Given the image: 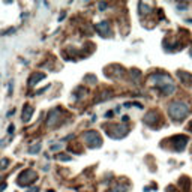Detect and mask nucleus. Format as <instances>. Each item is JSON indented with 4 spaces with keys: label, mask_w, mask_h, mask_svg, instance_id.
<instances>
[{
    "label": "nucleus",
    "mask_w": 192,
    "mask_h": 192,
    "mask_svg": "<svg viewBox=\"0 0 192 192\" xmlns=\"http://www.w3.org/2000/svg\"><path fill=\"white\" fill-rule=\"evenodd\" d=\"M14 113H15V110L12 108L11 111H8V114H6V116H8V117H11V116H14Z\"/></svg>",
    "instance_id": "nucleus-27"
},
{
    "label": "nucleus",
    "mask_w": 192,
    "mask_h": 192,
    "mask_svg": "<svg viewBox=\"0 0 192 192\" xmlns=\"http://www.w3.org/2000/svg\"><path fill=\"white\" fill-rule=\"evenodd\" d=\"M158 120V113L156 111H150L146 114V117H144V123L146 125H155V122Z\"/></svg>",
    "instance_id": "nucleus-12"
},
{
    "label": "nucleus",
    "mask_w": 192,
    "mask_h": 192,
    "mask_svg": "<svg viewBox=\"0 0 192 192\" xmlns=\"http://www.w3.org/2000/svg\"><path fill=\"white\" fill-rule=\"evenodd\" d=\"M98 6H99V9H101V11H104V9L107 8V3H105V2H101Z\"/></svg>",
    "instance_id": "nucleus-25"
},
{
    "label": "nucleus",
    "mask_w": 192,
    "mask_h": 192,
    "mask_svg": "<svg viewBox=\"0 0 192 192\" xmlns=\"http://www.w3.org/2000/svg\"><path fill=\"white\" fill-rule=\"evenodd\" d=\"M15 131V126L14 125H9V128H8V134H12Z\"/></svg>",
    "instance_id": "nucleus-26"
},
{
    "label": "nucleus",
    "mask_w": 192,
    "mask_h": 192,
    "mask_svg": "<svg viewBox=\"0 0 192 192\" xmlns=\"http://www.w3.org/2000/svg\"><path fill=\"white\" fill-rule=\"evenodd\" d=\"M59 149H62V144H56V146H51V150H53V152H56V150H59Z\"/></svg>",
    "instance_id": "nucleus-23"
},
{
    "label": "nucleus",
    "mask_w": 192,
    "mask_h": 192,
    "mask_svg": "<svg viewBox=\"0 0 192 192\" xmlns=\"http://www.w3.org/2000/svg\"><path fill=\"white\" fill-rule=\"evenodd\" d=\"M36 179H38L36 171H33V170H24V171L18 176L17 183H18L20 186L27 188V186H30L32 183H35V180H36Z\"/></svg>",
    "instance_id": "nucleus-2"
},
{
    "label": "nucleus",
    "mask_w": 192,
    "mask_h": 192,
    "mask_svg": "<svg viewBox=\"0 0 192 192\" xmlns=\"http://www.w3.org/2000/svg\"><path fill=\"white\" fill-rule=\"evenodd\" d=\"M110 98H111V93H110V92H105V93L101 95V98L96 99V102H102V101H107V99H110Z\"/></svg>",
    "instance_id": "nucleus-17"
},
{
    "label": "nucleus",
    "mask_w": 192,
    "mask_h": 192,
    "mask_svg": "<svg viewBox=\"0 0 192 192\" xmlns=\"http://www.w3.org/2000/svg\"><path fill=\"white\" fill-rule=\"evenodd\" d=\"M33 107L32 105H26L23 108V114H21V119H23V122L24 123H27V122H30V119H32V116H33Z\"/></svg>",
    "instance_id": "nucleus-9"
},
{
    "label": "nucleus",
    "mask_w": 192,
    "mask_h": 192,
    "mask_svg": "<svg viewBox=\"0 0 192 192\" xmlns=\"http://www.w3.org/2000/svg\"><path fill=\"white\" fill-rule=\"evenodd\" d=\"M57 159H59V161H63V162H69V161H71L72 158H71L69 155H65V153H59V155H57Z\"/></svg>",
    "instance_id": "nucleus-18"
},
{
    "label": "nucleus",
    "mask_w": 192,
    "mask_h": 192,
    "mask_svg": "<svg viewBox=\"0 0 192 192\" xmlns=\"http://www.w3.org/2000/svg\"><path fill=\"white\" fill-rule=\"evenodd\" d=\"M189 54H191V56H192V47H191V50H189Z\"/></svg>",
    "instance_id": "nucleus-35"
},
{
    "label": "nucleus",
    "mask_w": 192,
    "mask_h": 192,
    "mask_svg": "<svg viewBox=\"0 0 192 192\" xmlns=\"http://www.w3.org/2000/svg\"><path fill=\"white\" fill-rule=\"evenodd\" d=\"M8 165H9V159H2V161H0V171L6 170Z\"/></svg>",
    "instance_id": "nucleus-19"
},
{
    "label": "nucleus",
    "mask_w": 192,
    "mask_h": 192,
    "mask_svg": "<svg viewBox=\"0 0 192 192\" xmlns=\"http://www.w3.org/2000/svg\"><path fill=\"white\" fill-rule=\"evenodd\" d=\"M120 110H122V108H120V107H116V110H114V113H120Z\"/></svg>",
    "instance_id": "nucleus-34"
},
{
    "label": "nucleus",
    "mask_w": 192,
    "mask_h": 192,
    "mask_svg": "<svg viewBox=\"0 0 192 192\" xmlns=\"http://www.w3.org/2000/svg\"><path fill=\"white\" fill-rule=\"evenodd\" d=\"M171 83H173L171 77L167 75V74H162V72L153 74V75H150V78H149V84L156 86V87H161V86H164V84H171Z\"/></svg>",
    "instance_id": "nucleus-5"
},
{
    "label": "nucleus",
    "mask_w": 192,
    "mask_h": 192,
    "mask_svg": "<svg viewBox=\"0 0 192 192\" xmlns=\"http://www.w3.org/2000/svg\"><path fill=\"white\" fill-rule=\"evenodd\" d=\"M48 192H54V191H48Z\"/></svg>",
    "instance_id": "nucleus-37"
},
{
    "label": "nucleus",
    "mask_w": 192,
    "mask_h": 192,
    "mask_svg": "<svg viewBox=\"0 0 192 192\" xmlns=\"http://www.w3.org/2000/svg\"><path fill=\"white\" fill-rule=\"evenodd\" d=\"M65 17H66V14L63 12V14H62V15L59 17V21H63V20H65Z\"/></svg>",
    "instance_id": "nucleus-29"
},
{
    "label": "nucleus",
    "mask_w": 192,
    "mask_h": 192,
    "mask_svg": "<svg viewBox=\"0 0 192 192\" xmlns=\"http://www.w3.org/2000/svg\"><path fill=\"white\" fill-rule=\"evenodd\" d=\"M168 114L173 120H183L189 114V107L183 101H173L168 104Z\"/></svg>",
    "instance_id": "nucleus-1"
},
{
    "label": "nucleus",
    "mask_w": 192,
    "mask_h": 192,
    "mask_svg": "<svg viewBox=\"0 0 192 192\" xmlns=\"http://www.w3.org/2000/svg\"><path fill=\"white\" fill-rule=\"evenodd\" d=\"M41 149H42V144L36 143V144H33V146H30V147H29V153H32V155L39 153V152H41Z\"/></svg>",
    "instance_id": "nucleus-15"
},
{
    "label": "nucleus",
    "mask_w": 192,
    "mask_h": 192,
    "mask_svg": "<svg viewBox=\"0 0 192 192\" xmlns=\"http://www.w3.org/2000/svg\"><path fill=\"white\" fill-rule=\"evenodd\" d=\"M83 140L89 144L90 149H99L102 146V140H101L99 134L96 132V131H87L83 135Z\"/></svg>",
    "instance_id": "nucleus-4"
},
{
    "label": "nucleus",
    "mask_w": 192,
    "mask_h": 192,
    "mask_svg": "<svg viewBox=\"0 0 192 192\" xmlns=\"http://www.w3.org/2000/svg\"><path fill=\"white\" fill-rule=\"evenodd\" d=\"M131 75L137 80V78H140L141 77V74H140V71H131Z\"/></svg>",
    "instance_id": "nucleus-21"
},
{
    "label": "nucleus",
    "mask_w": 192,
    "mask_h": 192,
    "mask_svg": "<svg viewBox=\"0 0 192 192\" xmlns=\"http://www.w3.org/2000/svg\"><path fill=\"white\" fill-rule=\"evenodd\" d=\"M45 78V74L44 72H36V74H33L32 77H30V80H29V86H35V84H38L41 80H44Z\"/></svg>",
    "instance_id": "nucleus-13"
},
{
    "label": "nucleus",
    "mask_w": 192,
    "mask_h": 192,
    "mask_svg": "<svg viewBox=\"0 0 192 192\" xmlns=\"http://www.w3.org/2000/svg\"><path fill=\"white\" fill-rule=\"evenodd\" d=\"M189 129H192V122H191V125H189Z\"/></svg>",
    "instance_id": "nucleus-36"
},
{
    "label": "nucleus",
    "mask_w": 192,
    "mask_h": 192,
    "mask_svg": "<svg viewBox=\"0 0 192 192\" xmlns=\"http://www.w3.org/2000/svg\"><path fill=\"white\" fill-rule=\"evenodd\" d=\"M5 189H6V183H2V185H0V192L5 191Z\"/></svg>",
    "instance_id": "nucleus-28"
},
{
    "label": "nucleus",
    "mask_w": 192,
    "mask_h": 192,
    "mask_svg": "<svg viewBox=\"0 0 192 192\" xmlns=\"http://www.w3.org/2000/svg\"><path fill=\"white\" fill-rule=\"evenodd\" d=\"M128 126L125 125H111L107 128V135L110 138H114V140H120L128 135Z\"/></svg>",
    "instance_id": "nucleus-3"
},
{
    "label": "nucleus",
    "mask_w": 192,
    "mask_h": 192,
    "mask_svg": "<svg viewBox=\"0 0 192 192\" xmlns=\"http://www.w3.org/2000/svg\"><path fill=\"white\" fill-rule=\"evenodd\" d=\"M14 32H15V29L11 27V29H8L6 32H3V36H8V35H11V33H14Z\"/></svg>",
    "instance_id": "nucleus-22"
},
{
    "label": "nucleus",
    "mask_w": 192,
    "mask_h": 192,
    "mask_svg": "<svg viewBox=\"0 0 192 192\" xmlns=\"http://www.w3.org/2000/svg\"><path fill=\"white\" fill-rule=\"evenodd\" d=\"M95 29H96V32H98L102 38H108V36L111 35V32H110V26H108V23H107V21H102V23L95 24Z\"/></svg>",
    "instance_id": "nucleus-8"
},
{
    "label": "nucleus",
    "mask_w": 192,
    "mask_h": 192,
    "mask_svg": "<svg viewBox=\"0 0 192 192\" xmlns=\"http://www.w3.org/2000/svg\"><path fill=\"white\" fill-rule=\"evenodd\" d=\"M113 116V111H108V113H105V117H111Z\"/></svg>",
    "instance_id": "nucleus-33"
},
{
    "label": "nucleus",
    "mask_w": 192,
    "mask_h": 192,
    "mask_svg": "<svg viewBox=\"0 0 192 192\" xmlns=\"http://www.w3.org/2000/svg\"><path fill=\"white\" fill-rule=\"evenodd\" d=\"M96 77L95 75H86L84 77V83H89V84H96Z\"/></svg>",
    "instance_id": "nucleus-16"
},
{
    "label": "nucleus",
    "mask_w": 192,
    "mask_h": 192,
    "mask_svg": "<svg viewBox=\"0 0 192 192\" xmlns=\"http://www.w3.org/2000/svg\"><path fill=\"white\" fill-rule=\"evenodd\" d=\"M164 95H167V96H170V95H173L174 92H176V86H174V83H171V84H164V86H161V87H158Z\"/></svg>",
    "instance_id": "nucleus-11"
},
{
    "label": "nucleus",
    "mask_w": 192,
    "mask_h": 192,
    "mask_svg": "<svg viewBox=\"0 0 192 192\" xmlns=\"http://www.w3.org/2000/svg\"><path fill=\"white\" fill-rule=\"evenodd\" d=\"M177 77L185 86H192V75L189 72H177Z\"/></svg>",
    "instance_id": "nucleus-10"
},
{
    "label": "nucleus",
    "mask_w": 192,
    "mask_h": 192,
    "mask_svg": "<svg viewBox=\"0 0 192 192\" xmlns=\"http://www.w3.org/2000/svg\"><path fill=\"white\" fill-rule=\"evenodd\" d=\"M186 143H188V137L186 135H176L173 138V144H174V149L177 152H182L186 147Z\"/></svg>",
    "instance_id": "nucleus-7"
},
{
    "label": "nucleus",
    "mask_w": 192,
    "mask_h": 192,
    "mask_svg": "<svg viewBox=\"0 0 192 192\" xmlns=\"http://www.w3.org/2000/svg\"><path fill=\"white\" fill-rule=\"evenodd\" d=\"M38 191H39L38 188H30V189H29V192H38Z\"/></svg>",
    "instance_id": "nucleus-30"
},
{
    "label": "nucleus",
    "mask_w": 192,
    "mask_h": 192,
    "mask_svg": "<svg viewBox=\"0 0 192 192\" xmlns=\"http://www.w3.org/2000/svg\"><path fill=\"white\" fill-rule=\"evenodd\" d=\"M138 8H140V14H141V15H146V14H149V12L152 11V8H150L149 5L143 3V2H140V3H138Z\"/></svg>",
    "instance_id": "nucleus-14"
},
{
    "label": "nucleus",
    "mask_w": 192,
    "mask_h": 192,
    "mask_svg": "<svg viewBox=\"0 0 192 192\" xmlns=\"http://www.w3.org/2000/svg\"><path fill=\"white\" fill-rule=\"evenodd\" d=\"M122 120H123V122L126 123V122H128V120H129V117H128V116H123V117H122Z\"/></svg>",
    "instance_id": "nucleus-31"
},
{
    "label": "nucleus",
    "mask_w": 192,
    "mask_h": 192,
    "mask_svg": "<svg viewBox=\"0 0 192 192\" xmlns=\"http://www.w3.org/2000/svg\"><path fill=\"white\" fill-rule=\"evenodd\" d=\"M60 120V108H54L51 111H48V116H47V125L50 128H54Z\"/></svg>",
    "instance_id": "nucleus-6"
},
{
    "label": "nucleus",
    "mask_w": 192,
    "mask_h": 192,
    "mask_svg": "<svg viewBox=\"0 0 192 192\" xmlns=\"http://www.w3.org/2000/svg\"><path fill=\"white\" fill-rule=\"evenodd\" d=\"M126 189H128L126 186H120V185H119V186H116L111 192H126Z\"/></svg>",
    "instance_id": "nucleus-20"
},
{
    "label": "nucleus",
    "mask_w": 192,
    "mask_h": 192,
    "mask_svg": "<svg viewBox=\"0 0 192 192\" xmlns=\"http://www.w3.org/2000/svg\"><path fill=\"white\" fill-rule=\"evenodd\" d=\"M12 87H14V86H12V81H11V83H9V95L12 93Z\"/></svg>",
    "instance_id": "nucleus-32"
},
{
    "label": "nucleus",
    "mask_w": 192,
    "mask_h": 192,
    "mask_svg": "<svg viewBox=\"0 0 192 192\" xmlns=\"http://www.w3.org/2000/svg\"><path fill=\"white\" fill-rule=\"evenodd\" d=\"M48 89H50V86H45L44 89H41V90H38V92H36V95H41V93H44V92H45V90H48Z\"/></svg>",
    "instance_id": "nucleus-24"
}]
</instances>
